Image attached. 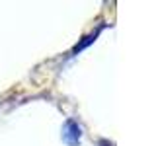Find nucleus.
I'll use <instances>...</instances> for the list:
<instances>
[{
  "label": "nucleus",
  "mask_w": 156,
  "mask_h": 146,
  "mask_svg": "<svg viewBox=\"0 0 156 146\" xmlns=\"http://www.w3.org/2000/svg\"><path fill=\"white\" fill-rule=\"evenodd\" d=\"M100 31H101V27H98L96 29V31H92L90 33V35H86L84 39H82V41L80 43H76V45H74V49H72V55H76V53H80V51H84V49L88 47V45H92V43H94L96 41V37L98 35H100Z\"/></svg>",
  "instance_id": "2"
},
{
  "label": "nucleus",
  "mask_w": 156,
  "mask_h": 146,
  "mask_svg": "<svg viewBox=\"0 0 156 146\" xmlns=\"http://www.w3.org/2000/svg\"><path fill=\"white\" fill-rule=\"evenodd\" d=\"M82 138V127L76 123L74 119H68L62 125V140L68 146H78Z\"/></svg>",
  "instance_id": "1"
}]
</instances>
